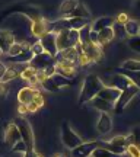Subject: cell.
Listing matches in <instances>:
<instances>
[{
	"label": "cell",
	"mask_w": 140,
	"mask_h": 157,
	"mask_svg": "<svg viewBox=\"0 0 140 157\" xmlns=\"http://www.w3.org/2000/svg\"><path fill=\"white\" fill-rule=\"evenodd\" d=\"M112 31H114V35H115V38L117 39H126L129 35L126 32V28H124V25H120V23H114L112 25Z\"/></svg>",
	"instance_id": "obj_33"
},
{
	"label": "cell",
	"mask_w": 140,
	"mask_h": 157,
	"mask_svg": "<svg viewBox=\"0 0 140 157\" xmlns=\"http://www.w3.org/2000/svg\"><path fill=\"white\" fill-rule=\"evenodd\" d=\"M25 157H32V156H31V153H26V154H25Z\"/></svg>",
	"instance_id": "obj_47"
},
{
	"label": "cell",
	"mask_w": 140,
	"mask_h": 157,
	"mask_svg": "<svg viewBox=\"0 0 140 157\" xmlns=\"http://www.w3.org/2000/svg\"><path fill=\"white\" fill-rule=\"evenodd\" d=\"M115 23V17H110V16H102L98 17L96 21L90 23V28L94 32H101L106 28H112V25Z\"/></svg>",
	"instance_id": "obj_19"
},
{
	"label": "cell",
	"mask_w": 140,
	"mask_h": 157,
	"mask_svg": "<svg viewBox=\"0 0 140 157\" xmlns=\"http://www.w3.org/2000/svg\"><path fill=\"white\" fill-rule=\"evenodd\" d=\"M31 156H32V157H44L41 153H38V151H32V153H31Z\"/></svg>",
	"instance_id": "obj_46"
},
{
	"label": "cell",
	"mask_w": 140,
	"mask_h": 157,
	"mask_svg": "<svg viewBox=\"0 0 140 157\" xmlns=\"http://www.w3.org/2000/svg\"><path fill=\"white\" fill-rule=\"evenodd\" d=\"M26 106H28V112H29V113H35V112H37V111L39 109V106L37 105V103H35V102L29 103V105H26Z\"/></svg>",
	"instance_id": "obj_43"
},
{
	"label": "cell",
	"mask_w": 140,
	"mask_h": 157,
	"mask_svg": "<svg viewBox=\"0 0 140 157\" xmlns=\"http://www.w3.org/2000/svg\"><path fill=\"white\" fill-rule=\"evenodd\" d=\"M56 73L72 80V78L76 76V73H78V64L69 63V61H63V60H57L56 61Z\"/></svg>",
	"instance_id": "obj_8"
},
{
	"label": "cell",
	"mask_w": 140,
	"mask_h": 157,
	"mask_svg": "<svg viewBox=\"0 0 140 157\" xmlns=\"http://www.w3.org/2000/svg\"><path fill=\"white\" fill-rule=\"evenodd\" d=\"M39 42H41L44 51L48 56L56 58L57 54H58V50H57V35L54 32H48L45 36H42V38L39 39Z\"/></svg>",
	"instance_id": "obj_10"
},
{
	"label": "cell",
	"mask_w": 140,
	"mask_h": 157,
	"mask_svg": "<svg viewBox=\"0 0 140 157\" xmlns=\"http://www.w3.org/2000/svg\"><path fill=\"white\" fill-rule=\"evenodd\" d=\"M79 2L76 0H66V2H63L60 7H58V15L62 16V19H67L70 17V15L73 13V10L76 9V6H78Z\"/></svg>",
	"instance_id": "obj_23"
},
{
	"label": "cell",
	"mask_w": 140,
	"mask_h": 157,
	"mask_svg": "<svg viewBox=\"0 0 140 157\" xmlns=\"http://www.w3.org/2000/svg\"><path fill=\"white\" fill-rule=\"evenodd\" d=\"M15 35L9 29H0V48L3 51V54L7 56V52L10 50V47L15 44Z\"/></svg>",
	"instance_id": "obj_16"
},
{
	"label": "cell",
	"mask_w": 140,
	"mask_h": 157,
	"mask_svg": "<svg viewBox=\"0 0 140 157\" xmlns=\"http://www.w3.org/2000/svg\"><path fill=\"white\" fill-rule=\"evenodd\" d=\"M50 29H51V22L45 21L44 17L31 22V34H32L34 38L41 39L42 36H45V35L50 32Z\"/></svg>",
	"instance_id": "obj_11"
},
{
	"label": "cell",
	"mask_w": 140,
	"mask_h": 157,
	"mask_svg": "<svg viewBox=\"0 0 140 157\" xmlns=\"http://www.w3.org/2000/svg\"><path fill=\"white\" fill-rule=\"evenodd\" d=\"M18 113H19V117H23V115L29 113L28 106H26V105H19V106H18Z\"/></svg>",
	"instance_id": "obj_42"
},
{
	"label": "cell",
	"mask_w": 140,
	"mask_h": 157,
	"mask_svg": "<svg viewBox=\"0 0 140 157\" xmlns=\"http://www.w3.org/2000/svg\"><path fill=\"white\" fill-rule=\"evenodd\" d=\"M126 154L129 157H140V148L137 146H134V144H129Z\"/></svg>",
	"instance_id": "obj_38"
},
{
	"label": "cell",
	"mask_w": 140,
	"mask_h": 157,
	"mask_svg": "<svg viewBox=\"0 0 140 157\" xmlns=\"http://www.w3.org/2000/svg\"><path fill=\"white\" fill-rule=\"evenodd\" d=\"M127 141L129 144H134L140 148V127H134L131 129V132L127 135Z\"/></svg>",
	"instance_id": "obj_32"
},
{
	"label": "cell",
	"mask_w": 140,
	"mask_h": 157,
	"mask_svg": "<svg viewBox=\"0 0 140 157\" xmlns=\"http://www.w3.org/2000/svg\"><path fill=\"white\" fill-rule=\"evenodd\" d=\"M110 86H112V87L118 89L120 92H123V90L131 87V86H133V83H131V80H130V78H127L124 74L117 73L114 77H112V82H111V84H110Z\"/></svg>",
	"instance_id": "obj_20"
},
{
	"label": "cell",
	"mask_w": 140,
	"mask_h": 157,
	"mask_svg": "<svg viewBox=\"0 0 140 157\" xmlns=\"http://www.w3.org/2000/svg\"><path fill=\"white\" fill-rule=\"evenodd\" d=\"M129 22V15L126 13V12H120L115 17V23H120V25H126V23Z\"/></svg>",
	"instance_id": "obj_39"
},
{
	"label": "cell",
	"mask_w": 140,
	"mask_h": 157,
	"mask_svg": "<svg viewBox=\"0 0 140 157\" xmlns=\"http://www.w3.org/2000/svg\"><path fill=\"white\" fill-rule=\"evenodd\" d=\"M70 17H80V19H88V21H90V12L88 10V7H86L83 3L79 2L78 6H76V9H74L73 13L70 15Z\"/></svg>",
	"instance_id": "obj_26"
},
{
	"label": "cell",
	"mask_w": 140,
	"mask_h": 157,
	"mask_svg": "<svg viewBox=\"0 0 140 157\" xmlns=\"http://www.w3.org/2000/svg\"><path fill=\"white\" fill-rule=\"evenodd\" d=\"M121 68L127 70V71H140V60H136V58L126 60L121 64Z\"/></svg>",
	"instance_id": "obj_30"
},
{
	"label": "cell",
	"mask_w": 140,
	"mask_h": 157,
	"mask_svg": "<svg viewBox=\"0 0 140 157\" xmlns=\"http://www.w3.org/2000/svg\"><path fill=\"white\" fill-rule=\"evenodd\" d=\"M140 90L136 87L134 84L131 86V87H129V89H126L121 92V95H120V98H118V101L114 103V112H123L124 109H126V106L129 105L130 102L134 99V96L139 93Z\"/></svg>",
	"instance_id": "obj_6"
},
{
	"label": "cell",
	"mask_w": 140,
	"mask_h": 157,
	"mask_svg": "<svg viewBox=\"0 0 140 157\" xmlns=\"http://www.w3.org/2000/svg\"><path fill=\"white\" fill-rule=\"evenodd\" d=\"M139 35H140V34H139Z\"/></svg>",
	"instance_id": "obj_50"
},
{
	"label": "cell",
	"mask_w": 140,
	"mask_h": 157,
	"mask_svg": "<svg viewBox=\"0 0 140 157\" xmlns=\"http://www.w3.org/2000/svg\"><path fill=\"white\" fill-rule=\"evenodd\" d=\"M127 45L130 47V50H133L134 52L140 54V35L133 36V38H129L127 39Z\"/></svg>",
	"instance_id": "obj_34"
},
{
	"label": "cell",
	"mask_w": 140,
	"mask_h": 157,
	"mask_svg": "<svg viewBox=\"0 0 140 157\" xmlns=\"http://www.w3.org/2000/svg\"><path fill=\"white\" fill-rule=\"evenodd\" d=\"M78 64H79V66H82V67H85V66H89V64H90V60L88 58V56L85 54L83 51H80V54H79Z\"/></svg>",
	"instance_id": "obj_40"
},
{
	"label": "cell",
	"mask_w": 140,
	"mask_h": 157,
	"mask_svg": "<svg viewBox=\"0 0 140 157\" xmlns=\"http://www.w3.org/2000/svg\"><path fill=\"white\" fill-rule=\"evenodd\" d=\"M7 93V83L0 82V95H6Z\"/></svg>",
	"instance_id": "obj_45"
},
{
	"label": "cell",
	"mask_w": 140,
	"mask_h": 157,
	"mask_svg": "<svg viewBox=\"0 0 140 157\" xmlns=\"http://www.w3.org/2000/svg\"><path fill=\"white\" fill-rule=\"evenodd\" d=\"M115 38L112 28H106L101 32H98V41H99V47H105L106 44H110L112 39Z\"/></svg>",
	"instance_id": "obj_25"
},
{
	"label": "cell",
	"mask_w": 140,
	"mask_h": 157,
	"mask_svg": "<svg viewBox=\"0 0 140 157\" xmlns=\"http://www.w3.org/2000/svg\"><path fill=\"white\" fill-rule=\"evenodd\" d=\"M3 56V51H2V48H0V57Z\"/></svg>",
	"instance_id": "obj_49"
},
{
	"label": "cell",
	"mask_w": 140,
	"mask_h": 157,
	"mask_svg": "<svg viewBox=\"0 0 140 157\" xmlns=\"http://www.w3.org/2000/svg\"><path fill=\"white\" fill-rule=\"evenodd\" d=\"M54 64H56V58L48 56L47 52L41 54V56H35L29 63V66L34 67L35 70H38V71H44V70H47L48 67L54 66Z\"/></svg>",
	"instance_id": "obj_9"
},
{
	"label": "cell",
	"mask_w": 140,
	"mask_h": 157,
	"mask_svg": "<svg viewBox=\"0 0 140 157\" xmlns=\"http://www.w3.org/2000/svg\"><path fill=\"white\" fill-rule=\"evenodd\" d=\"M117 73L124 74L127 78H130V80H131V83L134 84L136 87L140 90V71H127V70H123V68L120 67Z\"/></svg>",
	"instance_id": "obj_28"
},
{
	"label": "cell",
	"mask_w": 140,
	"mask_h": 157,
	"mask_svg": "<svg viewBox=\"0 0 140 157\" xmlns=\"http://www.w3.org/2000/svg\"><path fill=\"white\" fill-rule=\"evenodd\" d=\"M53 157H63V156H62V154H54Z\"/></svg>",
	"instance_id": "obj_48"
},
{
	"label": "cell",
	"mask_w": 140,
	"mask_h": 157,
	"mask_svg": "<svg viewBox=\"0 0 140 157\" xmlns=\"http://www.w3.org/2000/svg\"><path fill=\"white\" fill-rule=\"evenodd\" d=\"M38 92H39L38 89L31 87V86L22 87L18 92V102H19V105H29V103H32Z\"/></svg>",
	"instance_id": "obj_14"
},
{
	"label": "cell",
	"mask_w": 140,
	"mask_h": 157,
	"mask_svg": "<svg viewBox=\"0 0 140 157\" xmlns=\"http://www.w3.org/2000/svg\"><path fill=\"white\" fill-rule=\"evenodd\" d=\"M90 157H117V156H115V154H112L111 151L105 150V148L99 147V148H96L95 151H94V154H92Z\"/></svg>",
	"instance_id": "obj_35"
},
{
	"label": "cell",
	"mask_w": 140,
	"mask_h": 157,
	"mask_svg": "<svg viewBox=\"0 0 140 157\" xmlns=\"http://www.w3.org/2000/svg\"><path fill=\"white\" fill-rule=\"evenodd\" d=\"M104 86H105V83H104L96 74H88V76L85 77L82 89H80L79 103H80V105L89 103L94 98H96V96L99 95V92L102 90Z\"/></svg>",
	"instance_id": "obj_1"
},
{
	"label": "cell",
	"mask_w": 140,
	"mask_h": 157,
	"mask_svg": "<svg viewBox=\"0 0 140 157\" xmlns=\"http://www.w3.org/2000/svg\"><path fill=\"white\" fill-rule=\"evenodd\" d=\"M34 102L37 103V105H38L39 108L44 106V96H42V93H41V92H38V93H37V96H35Z\"/></svg>",
	"instance_id": "obj_41"
},
{
	"label": "cell",
	"mask_w": 140,
	"mask_h": 157,
	"mask_svg": "<svg viewBox=\"0 0 140 157\" xmlns=\"http://www.w3.org/2000/svg\"><path fill=\"white\" fill-rule=\"evenodd\" d=\"M37 74H38V70H35L34 67H31V66H25V68L22 70V73L19 77L25 80V82H28L31 84V87H34V86H38V80H37Z\"/></svg>",
	"instance_id": "obj_21"
},
{
	"label": "cell",
	"mask_w": 140,
	"mask_h": 157,
	"mask_svg": "<svg viewBox=\"0 0 140 157\" xmlns=\"http://www.w3.org/2000/svg\"><path fill=\"white\" fill-rule=\"evenodd\" d=\"M80 47H82V51L90 60V63H98L102 60V47H99V45H96V44H92V42L80 45Z\"/></svg>",
	"instance_id": "obj_15"
},
{
	"label": "cell",
	"mask_w": 140,
	"mask_h": 157,
	"mask_svg": "<svg viewBox=\"0 0 140 157\" xmlns=\"http://www.w3.org/2000/svg\"><path fill=\"white\" fill-rule=\"evenodd\" d=\"M69 22H70V29H74V31H80L85 26L90 25L88 19H80V17H69Z\"/></svg>",
	"instance_id": "obj_29"
},
{
	"label": "cell",
	"mask_w": 140,
	"mask_h": 157,
	"mask_svg": "<svg viewBox=\"0 0 140 157\" xmlns=\"http://www.w3.org/2000/svg\"><path fill=\"white\" fill-rule=\"evenodd\" d=\"M31 52L34 54V57L35 56H41V54H44L45 52L44 48H42V45H41V42H39V39L38 41H35L34 44L31 45Z\"/></svg>",
	"instance_id": "obj_37"
},
{
	"label": "cell",
	"mask_w": 140,
	"mask_h": 157,
	"mask_svg": "<svg viewBox=\"0 0 140 157\" xmlns=\"http://www.w3.org/2000/svg\"><path fill=\"white\" fill-rule=\"evenodd\" d=\"M124 28H126V32L129 35V38L137 36L140 34V23L134 19H129V22L124 25Z\"/></svg>",
	"instance_id": "obj_27"
},
{
	"label": "cell",
	"mask_w": 140,
	"mask_h": 157,
	"mask_svg": "<svg viewBox=\"0 0 140 157\" xmlns=\"http://www.w3.org/2000/svg\"><path fill=\"white\" fill-rule=\"evenodd\" d=\"M82 51V47L80 44L76 45V47H72V48H67L64 51H60L56 57V61L57 60H63V61H69V63H74L78 64V60H79V54Z\"/></svg>",
	"instance_id": "obj_13"
},
{
	"label": "cell",
	"mask_w": 140,
	"mask_h": 157,
	"mask_svg": "<svg viewBox=\"0 0 140 157\" xmlns=\"http://www.w3.org/2000/svg\"><path fill=\"white\" fill-rule=\"evenodd\" d=\"M12 151H13V153H22V154H26V153H28V147H26V144H25L22 140H21L19 143H16L15 146L12 147Z\"/></svg>",
	"instance_id": "obj_36"
},
{
	"label": "cell",
	"mask_w": 140,
	"mask_h": 157,
	"mask_svg": "<svg viewBox=\"0 0 140 157\" xmlns=\"http://www.w3.org/2000/svg\"><path fill=\"white\" fill-rule=\"evenodd\" d=\"M96 129H98V132L102 135L108 134V132H111L112 129V119H111V115L110 113H105L102 112L98 118V122H96Z\"/></svg>",
	"instance_id": "obj_17"
},
{
	"label": "cell",
	"mask_w": 140,
	"mask_h": 157,
	"mask_svg": "<svg viewBox=\"0 0 140 157\" xmlns=\"http://www.w3.org/2000/svg\"><path fill=\"white\" fill-rule=\"evenodd\" d=\"M99 144L102 148H105L108 151H111L112 154H115L117 157H121L127 153V146H129V141L126 135H115L114 138H111L110 141H99Z\"/></svg>",
	"instance_id": "obj_3"
},
{
	"label": "cell",
	"mask_w": 140,
	"mask_h": 157,
	"mask_svg": "<svg viewBox=\"0 0 140 157\" xmlns=\"http://www.w3.org/2000/svg\"><path fill=\"white\" fill-rule=\"evenodd\" d=\"M99 141H83L79 147L72 150V157H90L96 148H99Z\"/></svg>",
	"instance_id": "obj_7"
},
{
	"label": "cell",
	"mask_w": 140,
	"mask_h": 157,
	"mask_svg": "<svg viewBox=\"0 0 140 157\" xmlns=\"http://www.w3.org/2000/svg\"><path fill=\"white\" fill-rule=\"evenodd\" d=\"M62 143L63 146L66 148H69V150H74L76 147H79L83 143L82 138L73 131V128L66 121L62 124Z\"/></svg>",
	"instance_id": "obj_5"
},
{
	"label": "cell",
	"mask_w": 140,
	"mask_h": 157,
	"mask_svg": "<svg viewBox=\"0 0 140 157\" xmlns=\"http://www.w3.org/2000/svg\"><path fill=\"white\" fill-rule=\"evenodd\" d=\"M90 32H92V28H90V25L88 26H85L83 29H80L79 31V44L80 45H85V44H89L90 42Z\"/></svg>",
	"instance_id": "obj_31"
},
{
	"label": "cell",
	"mask_w": 140,
	"mask_h": 157,
	"mask_svg": "<svg viewBox=\"0 0 140 157\" xmlns=\"http://www.w3.org/2000/svg\"><path fill=\"white\" fill-rule=\"evenodd\" d=\"M6 70H7V66H6L3 61H0V82H2V78L5 77Z\"/></svg>",
	"instance_id": "obj_44"
},
{
	"label": "cell",
	"mask_w": 140,
	"mask_h": 157,
	"mask_svg": "<svg viewBox=\"0 0 140 157\" xmlns=\"http://www.w3.org/2000/svg\"><path fill=\"white\" fill-rule=\"evenodd\" d=\"M89 105L92 108H95V109H98L99 112H105V113H110L114 111V105L112 103H110V102L104 101V99H101L99 96H96V98H94L92 101L89 102Z\"/></svg>",
	"instance_id": "obj_22"
},
{
	"label": "cell",
	"mask_w": 140,
	"mask_h": 157,
	"mask_svg": "<svg viewBox=\"0 0 140 157\" xmlns=\"http://www.w3.org/2000/svg\"><path fill=\"white\" fill-rule=\"evenodd\" d=\"M13 122L16 124L18 129H19V132H21L22 141L26 144V147H28V153L35 151V135H34V131H32L31 124L28 122V119L23 117H18Z\"/></svg>",
	"instance_id": "obj_2"
},
{
	"label": "cell",
	"mask_w": 140,
	"mask_h": 157,
	"mask_svg": "<svg viewBox=\"0 0 140 157\" xmlns=\"http://www.w3.org/2000/svg\"><path fill=\"white\" fill-rule=\"evenodd\" d=\"M76 45H79V31L66 29V31H62L60 34H57V50H58V52L67 50V48H72V47H76Z\"/></svg>",
	"instance_id": "obj_4"
},
{
	"label": "cell",
	"mask_w": 140,
	"mask_h": 157,
	"mask_svg": "<svg viewBox=\"0 0 140 157\" xmlns=\"http://www.w3.org/2000/svg\"><path fill=\"white\" fill-rule=\"evenodd\" d=\"M120 95H121V92H120L118 89L112 87V86H104L98 96H99L101 99H104V101L110 102V103H112V105H114V103L118 101Z\"/></svg>",
	"instance_id": "obj_18"
},
{
	"label": "cell",
	"mask_w": 140,
	"mask_h": 157,
	"mask_svg": "<svg viewBox=\"0 0 140 157\" xmlns=\"http://www.w3.org/2000/svg\"><path fill=\"white\" fill-rule=\"evenodd\" d=\"M31 45H32V44H29V42H15V44L10 47L9 52H7V57L15 58V57L21 56V54H23L25 51L31 50Z\"/></svg>",
	"instance_id": "obj_24"
},
{
	"label": "cell",
	"mask_w": 140,
	"mask_h": 157,
	"mask_svg": "<svg viewBox=\"0 0 140 157\" xmlns=\"http://www.w3.org/2000/svg\"><path fill=\"white\" fill-rule=\"evenodd\" d=\"M22 140V137H21V132H19V129H18L16 124L15 122H10L6 125L5 128V141L7 146H10V148L16 143H19V141Z\"/></svg>",
	"instance_id": "obj_12"
}]
</instances>
